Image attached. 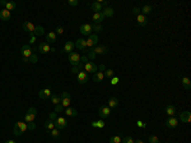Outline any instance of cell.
Masks as SVG:
<instances>
[{
	"label": "cell",
	"instance_id": "obj_1",
	"mask_svg": "<svg viewBox=\"0 0 191 143\" xmlns=\"http://www.w3.org/2000/svg\"><path fill=\"white\" fill-rule=\"evenodd\" d=\"M37 116V110L34 109V107H31V109L27 110V114L24 115V121L26 123H33L34 119H36Z\"/></svg>",
	"mask_w": 191,
	"mask_h": 143
},
{
	"label": "cell",
	"instance_id": "obj_2",
	"mask_svg": "<svg viewBox=\"0 0 191 143\" xmlns=\"http://www.w3.org/2000/svg\"><path fill=\"white\" fill-rule=\"evenodd\" d=\"M38 51H40L41 54H47V52H54V51H56L55 50V47H52L50 44H47L46 41H43V42H41L40 45H38Z\"/></svg>",
	"mask_w": 191,
	"mask_h": 143
},
{
	"label": "cell",
	"instance_id": "obj_3",
	"mask_svg": "<svg viewBox=\"0 0 191 143\" xmlns=\"http://www.w3.org/2000/svg\"><path fill=\"white\" fill-rule=\"evenodd\" d=\"M69 61L73 67H78V65L80 64V54L75 52V51H72L69 54Z\"/></svg>",
	"mask_w": 191,
	"mask_h": 143
},
{
	"label": "cell",
	"instance_id": "obj_4",
	"mask_svg": "<svg viewBox=\"0 0 191 143\" xmlns=\"http://www.w3.org/2000/svg\"><path fill=\"white\" fill-rule=\"evenodd\" d=\"M86 42H87V49L88 50H92L93 47L97 45V42H98V36H97L96 33L89 35L88 40H86Z\"/></svg>",
	"mask_w": 191,
	"mask_h": 143
},
{
	"label": "cell",
	"instance_id": "obj_5",
	"mask_svg": "<svg viewBox=\"0 0 191 143\" xmlns=\"http://www.w3.org/2000/svg\"><path fill=\"white\" fill-rule=\"evenodd\" d=\"M60 97H61V105H63V107H70V104H72V96H70L69 92H63Z\"/></svg>",
	"mask_w": 191,
	"mask_h": 143
},
{
	"label": "cell",
	"instance_id": "obj_6",
	"mask_svg": "<svg viewBox=\"0 0 191 143\" xmlns=\"http://www.w3.org/2000/svg\"><path fill=\"white\" fill-rule=\"evenodd\" d=\"M76 79L80 84H86V83L89 80V74L87 73L86 70H80L78 74H76Z\"/></svg>",
	"mask_w": 191,
	"mask_h": 143
},
{
	"label": "cell",
	"instance_id": "obj_7",
	"mask_svg": "<svg viewBox=\"0 0 191 143\" xmlns=\"http://www.w3.org/2000/svg\"><path fill=\"white\" fill-rule=\"evenodd\" d=\"M67 125V120L66 118H64V116H57L56 119H55V127L57 128V129H64V128H66Z\"/></svg>",
	"mask_w": 191,
	"mask_h": 143
},
{
	"label": "cell",
	"instance_id": "obj_8",
	"mask_svg": "<svg viewBox=\"0 0 191 143\" xmlns=\"http://www.w3.org/2000/svg\"><path fill=\"white\" fill-rule=\"evenodd\" d=\"M32 49L29 45H23L22 49H20V55H22V59H28L29 56L32 55Z\"/></svg>",
	"mask_w": 191,
	"mask_h": 143
},
{
	"label": "cell",
	"instance_id": "obj_9",
	"mask_svg": "<svg viewBox=\"0 0 191 143\" xmlns=\"http://www.w3.org/2000/svg\"><path fill=\"white\" fill-rule=\"evenodd\" d=\"M97 69H98V67H97L93 61H87L86 64H84V68H83V70H86L88 74H89V73H96Z\"/></svg>",
	"mask_w": 191,
	"mask_h": 143
},
{
	"label": "cell",
	"instance_id": "obj_10",
	"mask_svg": "<svg viewBox=\"0 0 191 143\" xmlns=\"http://www.w3.org/2000/svg\"><path fill=\"white\" fill-rule=\"evenodd\" d=\"M98 115L101 119H105V118H108L111 115V109L108 106H101L98 109Z\"/></svg>",
	"mask_w": 191,
	"mask_h": 143
},
{
	"label": "cell",
	"instance_id": "obj_11",
	"mask_svg": "<svg viewBox=\"0 0 191 143\" xmlns=\"http://www.w3.org/2000/svg\"><path fill=\"white\" fill-rule=\"evenodd\" d=\"M75 45V47L78 50H80V51H83V52H88L87 51V42H86V40H83V38H78L76 40V42L74 44Z\"/></svg>",
	"mask_w": 191,
	"mask_h": 143
},
{
	"label": "cell",
	"instance_id": "obj_12",
	"mask_svg": "<svg viewBox=\"0 0 191 143\" xmlns=\"http://www.w3.org/2000/svg\"><path fill=\"white\" fill-rule=\"evenodd\" d=\"M80 33L82 35H86V36H89V35H92V25L90 23H84V25H82L80 26Z\"/></svg>",
	"mask_w": 191,
	"mask_h": 143
},
{
	"label": "cell",
	"instance_id": "obj_13",
	"mask_svg": "<svg viewBox=\"0 0 191 143\" xmlns=\"http://www.w3.org/2000/svg\"><path fill=\"white\" fill-rule=\"evenodd\" d=\"M92 51L96 54V55H105V54L108 52V49L106 46H102V45H96L92 49Z\"/></svg>",
	"mask_w": 191,
	"mask_h": 143
},
{
	"label": "cell",
	"instance_id": "obj_14",
	"mask_svg": "<svg viewBox=\"0 0 191 143\" xmlns=\"http://www.w3.org/2000/svg\"><path fill=\"white\" fill-rule=\"evenodd\" d=\"M166 125L168 128H171V129H173V128H176L178 125V119L175 118V116H168L166 119Z\"/></svg>",
	"mask_w": 191,
	"mask_h": 143
},
{
	"label": "cell",
	"instance_id": "obj_15",
	"mask_svg": "<svg viewBox=\"0 0 191 143\" xmlns=\"http://www.w3.org/2000/svg\"><path fill=\"white\" fill-rule=\"evenodd\" d=\"M51 89L50 88H45V89H41L40 92H38V97L41 98V100H47V98L51 97Z\"/></svg>",
	"mask_w": 191,
	"mask_h": 143
},
{
	"label": "cell",
	"instance_id": "obj_16",
	"mask_svg": "<svg viewBox=\"0 0 191 143\" xmlns=\"http://www.w3.org/2000/svg\"><path fill=\"white\" fill-rule=\"evenodd\" d=\"M34 28H36V26H34L32 22H24V23H23V29H24V31L27 32V33H29V35H33Z\"/></svg>",
	"mask_w": 191,
	"mask_h": 143
},
{
	"label": "cell",
	"instance_id": "obj_17",
	"mask_svg": "<svg viewBox=\"0 0 191 143\" xmlns=\"http://www.w3.org/2000/svg\"><path fill=\"white\" fill-rule=\"evenodd\" d=\"M0 4L1 5H4L5 7V9H7V10H14V9L17 8V4L16 3H13V1H4V0H1V1H0Z\"/></svg>",
	"mask_w": 191,
	"mask_h": 143
},
{
	"label": "cell",
	"instance_id": "obj_18",
	"mask_svg": "<svg viewBox=\"0 0 191 143\" xmlns=\"http://www.w3.org/2000/svg\"><path fill=\"white\" fill-rule=\"evenodd\" d=\"M180 120L182 121V123H190V120H191V112L190 111L181 112V114H180Z\"/></svg>",
	"mask_w": 191,
	"mask_h": 143
},
{
	"label": "cell",
	"instance_id": "obj_19",
	"mask_svg": "<svg viewBox=\"0 0 191 143\" xmlns=\"http://www.w3.org/2000/svg\"><path fill=\"white\" fill-rule=\"evenodd\" d=\"M103 19H105V16H103V13H102V12H98V13L93 14V20H94L96 25H101Z\"/></svg>",
	"mask_w": 191,
	"mask_h": 143
},
{
	"label": "cell",
	"instance_id": "obj_20",
	"mask_svg": "<svg viewBox=\"0 0 191 143\" xmlns=\"http://www.w3.org/2000/svg\"><path fill=\"white\" fill-rule=\"evenodd\" d=\"M74 42L73 41H66L65 45H64V49H63V51L64 52H66V54H70L73 51V49H74Z\"/></svg>",
	"mask_w": 191,
	"mask_h": 143
},
{
	"label": "cell",
	"instance_id": "obj_21",
	"mask_svg": "<svg viewBox=\"0 0 191 143\" xmlns=\"http://www.w3.org/2000/svg\"><path fill=\"white\" fill-rule=\"evenodd\" d=\"M136 20H138V25H139L140 27L146 26V23H148V18H146V16H143V14L136 16Z\"/></svg>",
	"mask_w": 191,
	"mask_h": 143
},
{
	"label": "cell",
	"instance_id": "obj_22",
	"mask_svg": "<svg viewBox=\"0 0 191 143\" xmlns=\"http://www.w3.org/2000/svg\"><path fill=\"white\" fill-rule=\"evenodd\" d=\"M46 42H47V44H54V42H56V33H55L54 31L49 32V33L46 35Z\"/></svg>",
	"mask_w": 191,
	"mask_h": 143
},
{
	"label": "cell",
	"instance_id": "obj_23",
	"mask_svg": "<svg viewBox=\"0 0 191 143\" xmlns=\"http://www.w3.org/2000/svg\"><path fill=\"white\" fill-rule=\"evenodd\" d=\"M105 78V74L102 73V72H96L94 74H93V77H92V79H93V82H96V83H99V82H102Z\"/></svg>",
	"mask_w": 191,
	"mask_h": 143
},
{
	"label": "cell",
	"instance_id": "obj_24",
	"mask_svg": "<svg viewBox=\"0 0 191 143\" xmlns=\"http://www.w3.org/2000/svg\"><path fill=\"white\" fill-rule=\"evenodd\" d=\"M0 19L9 20L10 19V12L7 10V9H3V10H0Z\"/></svg>",
	"mask_w": 191,
	"mask_h": 143
},
{
	"label": "cell",
	"instance_id": "obj_25",
	"mask_svg": "<svg viewBox=\"0 0 191 143\" xmlns=\"http://www.w3.org/2000/svg\"><path fill=\"white\" fill-rule=\"evenodd\" d=\"M102 13H103L105 17H112L115 14V10H113L112 7H107V8L102 9Z\"/></svg>",
	"mask_w": 191,
	"mask_h": 143
},
{
	"label": "cell",
	"instance_id": "obj_26",
	"mask_svg": "<svg viewBox=\"0 0 191 143\" xmlns=\"http://www.w3.org/2000/svg\"><path fill=\"white\" fill-rule=\"evenodd\" d=\"M43 127H45V129L46 130H49V132H51L52 129H55V121H52V120H46L45 121V124H43Z\"/></svg>",
	"mask_w": 191,
	"mask_h": 143
},
{
	"label": "cell",
	"instance_id": "obj_27",
	"mask_svg": "<svg viewBox=\"0 0 191 143\" xmlns=\"http://www.w3.org/2000/svg\"><path fill=\"white\" fill-rule=\"evenodd\" d=\"M50 98H51V104H52V105L56 106V105H59V104H61V97L59 96V95H56V93H52Z\"/></svg>",
	"mask_w": 191,
	"mask_h": 143
},
{
	"label": "cell",
	"instance_id": "obj_28",
	"mask_svg": "<svg viewBox=\"0 0 191 143\" xmlns=\"http://www.w3.org/2000/svg\"><path fill=\"white\" fill-rule=\"evenodd\" d=\"M166 114L168 115V116H175V114H176V107L173 106V105H167V107H166Z\"/></svg>",
	"mask_w": 191,
	"mask_h": 143
},
{
	"label": "cell",
	"instance_id": "obj_29",
	"mask_svg": "<svg viewBox=\"0 0 191 143\" xmlns=\"http://www.w3.org/2000/svg\"><path fill=\"white\" fill-rule=\"evenodd\" d=\"M16 125L19 128L22 133H24L26 130H28V124L26 123V121H18V123H16Z\"/></svg>",
	"mask_w": 191,
	"mask_h": 143
},
{
	"label": "cell",
	"instance_id": "obj_30",
	"mask_svg": "<svg viewBox=\"0 0 191 143\" xmlns=\"http://www.w3.org/2000/svg\"><path fill=\"white\" fill-rule=\"evenodd\" d=\"M65 114H66V116H70V118H74V116L78 115V112H76V110H75V109H72V107H66Z\"/></svg>",
	"mask_w": 191,
	"mask_h": 143
},
{
	"label": "cell",
	"instance_id": "obj_31",
	"mask_svg": "<svg viewBox=\"0 0 191 143\" xmlns=\"http://www.w3.org/2000/svg\"><path fill=\"white\" fill-rule=\"evenodd\" d=\"M90 8H92V10H94L96 13H98V12L102 10V4H99L98 1H94L90 4Z\"/></svg>",
	"mask_w": 191,
	"mask_h": 143
},
{
	"label": "cell",
	"instance_id": "obj_32",
	"mask_svg": "<svg viewBox=\"0 0 191 143\" xmlns=\"http://www.w3.org/2000/svg\"><path fill=\"white\" fill-rule=\"evenodd\" d=\"M119 105V100H117L116 97H111L110 100H108V107L110 109H113V107H116Z\"/></svg>",
	"mask_w": 191,
	"mask_h": 143
},
{
	"label": "cell",
	"instance_id": "obj_33",
	"mask_svg": "<svg viewBox=\"0 0 191 143\" xmlns=\"http://www.w3.org/2000/svg\"><path fill=\"white\" fill-rule=\"evenodd\" d=\"M181 80H182V86H184V88H185V89H190V87H191L190 79L187 78V77H182Z\"/></svg>",
	"mask_w": 191,
	"mask_h": 143
},
{
	"label": "cell",
	"instance_id": "obj_34",
	"mask_svg": "<svg viewBox=\"0 0 191 143\" xmlns=\"http://www.w3.org/2000/svg\"><path fill=\"white\" fill-rule=\"evenodd\" d=\"M50 134H51V138H54V139H59V138H60V136H61L60 129H57V128L52 129L51 132H50Z\"/></svg>",
	"mask_w": 191,
	"mask_h": 143
},
{
	"label": "cell",
	"instance_id": "obj_35",
	"mask_svg": "<svg viewBox=\"0 0 191 143\" xmlns=\"http://www.w3.org/2000/svg\"><path fill=\"white\" fill-rule=\"evenodd\" d=\"M140 10L143 12V13H142L143 16H146V14H149L153 10V7H152V5H144L143 9H140Z\"/></svg>",
	"mask_w": 191,
	"mask_h": 143
},
{
	"label": "cell",
	"instance_id": "obj_36",
	"mask_svg": "<svg viewBox=\"0 0 191 143\" xmlns=\"http://www.w3.org/2000/svg\"><path fill=\"white\" fill-rule=\"evenodd\" d=\"M43 31H45V29H43L42 26H36L33 35H34V36H42V35H43Z\"/></svg>",
	"mask_w": 191,
	"mask_h": 143
},
{
	"label": "cell",
	"instance_id": "obj_37",
	"mask_svg": "<svg viewBox=\"0 0 191 143\" xmlns=\"http://www.w3.org/2000/svg\"><path fill=\"white\" fill-rule=\"evenodd\" d=\"M92 29L96 32V33H99V32L103 31V26H102V25H96V23H93V25H92Z\"/></svg>",
	"mask_w": 191,
	"mask_h": 143
},
{
	"label": "cell",
	"instance_id": "obj_38",
	"mask_svg": "<svg viewBox=\"0 0 191 143\" xmlns=\"http://www.w3.org/2000/svg\"><path fill=\"white\" fill-rule=\"evenodd\" d=\"M23 61H24V63H29V61H31V63H37L38 61V58H37V55L32 54V55L29 56L28 59H23Z\"/></svg>",
	"mask_w": 191,
	"mask_h": 143
},
{
	"label": "cell",
	"instance_id": "obj_39",
	"mask_svg": "<svg viewBox=\"0 0 191 143\" xmlns=\"http://www.w3.org/2000/svg\"><path fill=\"white\" fill-rule=\"evenodd\" d=\"M110 143H122V138L120 136H112L110 138Z\"/></svg>",
	"mask_w": 191,
	"mask_h": 143
},
{
	"label": "cell",
	"instance_id": "obj_40",
	"mask_svg": "<svg viewBox=\"0 0 191 143\" xmlns=\"http://www.w3.org/2000/svg\"><path fill=\"white\" fill-rule=\"evenodd\" d=\"M105 77H107V78H113V77H115V70H112V69H106L105 70Z\"/></svg>",
	"mask_w": 191,
	"mask_h": 143
},
{
	"label": "cell",
	"instance_id": "obj_41",
	"mask_svg": "<svg viewBox=\"0 0 191 143\" xmlns=\"http://www.w3.org/2000/svg\"><path fill=\"white\" fill-rule=\"evenodd\" d=\"M92 127H94V128H103L105 127V123H103V120L92 121Z\"/></svg>",
	"mask_w": 191,
	"mask_h": 143
},
{
	"label": "cell",
	"instance_id": "obj_42",
	"mask_svg": "<svg viewBox=\"0 0 191 143\" xmlns=\"http://www.w3.org/2000/svg\"><path fill=\"white\" fill-rule=\"evenodd\" d=\"M135 141L133 138H131L130 136H126V137H124V138H122V143H134Z\"/></svg>",
	"mask_w": 191,
	"mask_h": 143
},
{
	"label": "cell",
	"instance_id": "obj_43",
	"mask_svg": "<svg viewBox=\"0 0 191 143\" xmlns=\"http://www.w3.org/2000/svg\"><path fill=\"white\" fill-rule=\"evenodd\" d=\"M96 56H97V55L92 51V50H89V51L87 52V58H88V60H93V59H94Z\"/></svg>",
	"mask_w": 191,
	"mask_h": 143
},
{
	"label": "cell",
	"instance_id": "obj_44",
	"mask_svg": "<svg viewBox=\"0 0 191 143\" xmlns=\"http://www.w3.org/2000/svg\"><path fill=\"white\" fill-rule=\"evenodd\" d=\"M149 143H159V139H158L157 136H151L149 137Z\"/></svg>",
	"mask_w": 191,
	"mask_h": 143
},
{
	"label": "cell",
	"instance_id": "obj_45",
	"mask_svg": "<svg viewBox=\"0 0 191 143\" xmlns=\"http://www.w3.org/2000/svg\"><path fill=\"white\" fill-rule=\"evenodd\" d=\"M13 134L16 137H18V136H20V134H22V132H20V129L18 127H17V125H14V129H13Z\"/></svg>",
	"mask_w": 191,
	"mask_h": 143
},
{
	"label": "cell",
	"instance_id": "obj_46",
	"mask_svg": "<svg viewBox=\"0 0 191 143\" xmlns=\"http://www.w3.org/2000/svg\"><path fill=\"white\" fill-rule=\"evenodd\" d=\"M55 33H56V35H63L64 33V28L61 26H57L56 28H55Z\"/></svg>",
	"mask_w": 191,
	"mask_h": 143
},
{
	"label": "cell",
	"instance_id": "obj_47",
	"mask_svg": "<svg viewBox=\"0 0 191 143\" xmlns=\"http://www.w3.org/2000/svg\"><path fill=\"white\" fill-rule=\"evenodd\" d=\"M64 111V107L61 104H59V105L55 106V112H63Z\"/></svg>",
	"mask_w": 191,
	"mask_h": 143
},
{
	"label": "cell",
	"instance_id": "obj_48",
	"mask_svg": "<svg viewBox=\"0 0 191 143\" xmlns=\"http://www.w3.org/2000/svg\"><path fill=\"white\" fill-rule=\"evenodd\" d=\"M57 118V115H56V112H50L49 114V120H52V121H55V119Z\"/></svg>",
	"mask_w": 191,
	"mask_h": 143
},
{
	"label": "cell",
	"instance_id": "obj_49",
	"mask_svg": "<svg viewBox=\"0 0 191 143\" xmlns=\"http://www.w3.org/2000/svg\"><path fill=\"white\" fill-rule=\"evenodd\" d=\"M67 4H69L70 7H76V5L79 4V1H78V0H69V1H67Z\"/></svg>",
	"mask_w": 191,
	"mask_h": 143
},
{
	"label": "cell",
	"instance_id": "obj_50",
	"mask_svg": "<svg viewBox=\"0 0 191 143\" xmlns=\"http://www.w3.org/2000/svg\"><path fill=\"white\" fill-rule=\"evenodd\" d=\"M110 80H111V84H113V86H115V84H117V82H119V77L115 76L113 78H111Z\"/></svg>",
	"mask_w": 191,
	"mask_h": 143
},
{
	"label": "cell",
	"instance_id": "obj_51",
	"mask_svg": "<svg viewBox=\"0 0 191 143\" xmlns=\"http://www.w3.org/2000/svg\"><path fill=\"white\" fill-rule=\"evenodd\" d=\"M136 125H138L139 128H145V127H146V124L143 123L142 120H138V121H136Z\"/></svg>",
	"mask_w": 191,
	"mask_h": 143
},
{
	"label": "cell",
	"instance_id": "obj_52",
	"mask_svg": "<svg viewBox=\"0 0 191 143\" xmlns=\"http://www.w3.org/2000/svg\"><path fill=\"white\" fill-rule=\"evenodd\" d=\"M36 128V124L34 123H28V130H33Z\"/></svg>",
	"mask_w": 191,
	"mask_h": 143
},
{
	"label": "cell",
	"instance_id": "obj_53",
	"mask_svg": "<svg viewBox=\"0 0 191 143\" xmlns=\"http://www.w3.org/2000/svg\"><path fill=\"white\" fill-rule=\"evenodd\" d=\"M133 14H135V16H139V14H140V9L139 8H134L133 9Z\"/></svg>",
	"mask_w": 191,
	"mask_h": 143
},
{
	"label": "cell",
	"instance_id": "obj_54",
	"mask_svg": "<svg viewBox=\"0 0 191 143\" xmlns=\"http://www.w3.org/2000/svg\"><path fill=\"white\" fill-rule=\"evenodd\" d=\"M29 36H31V38H29V42H31V44L36 42V36H34V35H29Z\"/></svg>",
	"mask_w": 191,
	"mask_h": 143
},
{
	"label": "cell",
	"instance_id": "obj_55",
	"mask_svg": "<svg viewBox=\"0 0 191 143\" xmlns=\"http://www.w3.org/2000/svg\"><path fill=\"white\" fill-rule=\"evenodd\" d=\"M98 69H99V72H102V73H103V72L106 70V67H105V64H101L98 67Z\"/></svg>",
	"mask_w": 191,
	"mask_h": 143
},
{
	"label": "cell",
	"instance_id": "obj_56",
	"mask_svg": "<svg viewBox=\"0 0 191 143\" xmlns=\"http://www.w3.org/2000/svg\"><path fill=\"white\" fill-rule=\"evenodd\" d=\"M5 143H17V142H16V141H13V139H10V141H7Z\"/></svg>",
	"mask_w": 191,
	"mask_h": 143
},
{
	"label": "cell",
	"instance_id": "obj_57",
	"mask_svg": "<svg viewBox=\"0 0 191 143\" xmlns=\"http://www.w3.org/2000/svg\"><path fill=\"white\" fill-rule=\"evenodd\" d=\"M134 143H144V142H143V141H140V139H138V141H135Z\"/></svg>",
	"mask_w": 191,
	"mask_h": 143
}]
</instances>
